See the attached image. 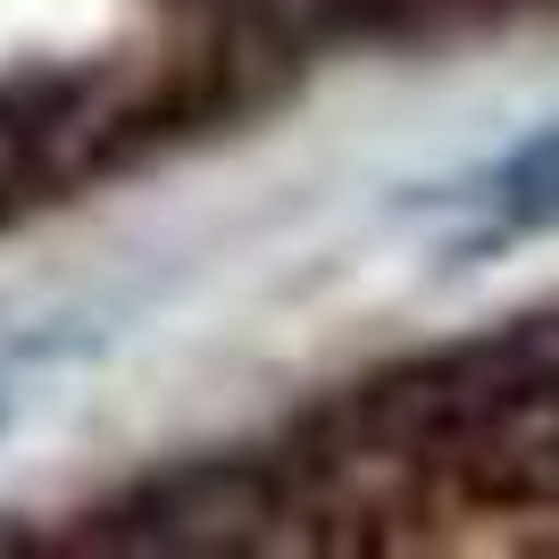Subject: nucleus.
<instances>
[{"label":"nucleus","instance_id":"obj_2","mask_svg":"<svg viewBox=\"0 0 559 559\" xmlns=\"http://www.w3.org/2000/svg\"><path fill=\"white\" fill-rule=\"evenodd\" d=\"M134 126L109 75L93 68H17L0 75V217L34 201V192L68 185L93 159V142Z\"/></svg>","mask_w":559,"mask_h":559},{"label":"nucleus","instance_id":"obj_3","mask_svg":"<svg viewBox=\"0 0 559 559\" xmlns=\"http://www.w3.org/2000/svg\"><path fill=\"white\" fill-rule=\"evenodd\" d=\"M109 526L117 543H142V551H217V543H242L251 526H267V476L242 460L176 467L167 485H142Z\"/></svg>","mask_w":559,"mask_h":559},{"label":"nucleus","instance_id":"obj_1","mask_svg":"<svg viewBox=\"0 0 559 559\" xmlns=\"http://www.w3.org/2000/svg\"><path fill=\"white\" fill-rule=\"evenodd\" d=\"M359 435L451 467L476 501L559 492V318L451 343L359 401Z\"/></svg>","mask_w":559,"mask_h":559}]
</instances>
